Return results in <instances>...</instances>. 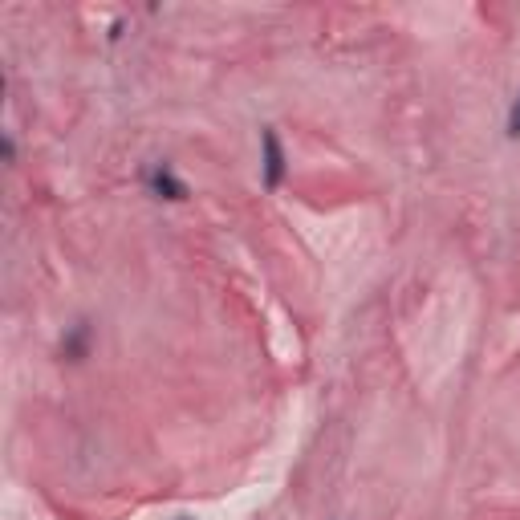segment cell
Here are the masks:
<instances>
[{"label":"cell","instance_id":"6da1fadb","mask_svg":"<svg viewBox=\"0 0 520 520\" xmlns=\"http://www.w3.org/2000/svg\"><path fill=\"white\" fill-rule=\"evenodd\" d=\"M285 147H281V135H277V126H265L260 130V183H265L269 191H277L285 183Z\"/></svg>","mask_w":520,"mask_h":520},{"label":"cell","instance_id":"7a4b0ae2","mask_svg":"<svg viewBox=\"0 0 520 520\" xmlns=\"http://www.w3.org/2000/svg\"><path fill=\"white\" fill-rule=\"evenodd\" d=\"M143 187L155 195V200H167V204H183L187 200V183L175 175L171 163H155L143 171Z\"/></svg>","mask_w":520,"mask_h":520},{"label":"cell","instance_id":"3957f363","mask_svg":"<svg viewBox=\"0 0 520 520\" xmlns=\"http://www.w3.org/2000/svg\"><path fill=\"white\" fill-rule=\"evenodd\" d=\"M90 350H94V325H90V321L65 325L61 346H57V358H61V362H86Z\"/></svg>","mask_w":520,"mask_h":520},{"label":"cell","instance_id":"277c9868","mask_svg":"<svg viewBox=\"0 0 520 520\" xmlns=\"http://www.w3.org/2000/svg\"><path fill=\"white\" fill-rule=\"evenodd\" d=\"M508 139H520V94H516L512 110H508Z\"/></svg>","mask_w":520,"mask_h":520},{"label":"cell","instance_id":"5b68a950","mask_svg":"<svg viewBox=\"0 0 520 520\" xmlns=\"http://www.w3.org/2000/svg\"><path fill=\"white\" fill-rule=\"evenodd\" d=\"M0 155H5V163H17V139L9 135V130L0 135Z\"/></svg>","mask_w":520,"mask_h":520},{"label":"cell","instance_id":"8992f818","mask_svg":"<svg viewBox=\"0 0 520 520\" xmlns=\"http://www.w3.org/2000/svg\"><path fill=\"white\" fill-rule=\"evenodd\" d=\"M122 29H126V21H114V25H110V41H118V37H122Z\"/></svg>","mask_w":520,"mask_h":520}]
</instances>
